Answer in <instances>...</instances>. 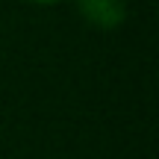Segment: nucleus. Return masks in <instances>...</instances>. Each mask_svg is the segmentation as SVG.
I'll return each mask as SVG.
<instances>
[{
	"mask_svg": "<svg viewBox=\"0 0 159 159\" xmlns=\"http://www.w3.org/2000/svg\"><path fill=\"white\" fill-rule=\"evenodd\" d=\"M27 3H39V6H47V3H59V0H27Z\"/></svg>",
	"mask_w": 159,
	"mask_h": 159,
	"instance_id": "2",
	"label": "nucleus"
},
{
	"mask_svg": "<svg viewBox=\"0 0 159 159\" xmlns=\"http://www.w3.org/2000/svg\"><path fill=\"white\" fill-rule=\"evenodd\" d=\"M80 15L100 30H112L127 18V0H77Z\"/></svg>",
	"mask_w": 159,
	"mask_h": 159,
	"instance_id": "1",
	"label": "nucleus"
}]
</instances>
